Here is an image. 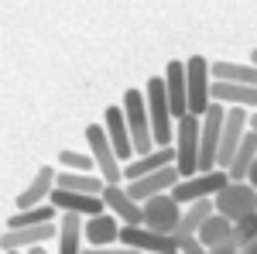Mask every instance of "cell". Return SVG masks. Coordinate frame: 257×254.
<instances>
[{
	"label": "cell",
	"mask_w": 257,
	"mask_h": 254,
	"mask_svg": "<svg viewBox=\"0 0 257 254\" xmlns=\"http://www.w3.org/2000/svg\"><path fill=\"white\" fill-rule=\"evenodd\" d=\"M226 182H230V172H223V168L199 172V176H192V179H182L175 189H172V199H175L178 206H182V203H196V199H213Z\"/></svg>",
	"instance_id": "obj_9"
},
{
	"label": "cell",
	"mask_w": 257,
	"mask_h": 254,
	"mask_svg": "<svg viewBox=\"0 0 257 254\" xmlns=\"http://www.w3.org/2000/svg\"><path fill=\"white\" fill-rule=\"evenodd\" d=\"M243 254H257V240H250V244L243 247Z\"/></svg>",
	"instance_id": "obj_35"
},
{
	"label": "cell",
	"mask_w": 257,
	"mask_h": 254,
	"mask_svg": "<svg viewBox=\"0 0 257 254\" xmlns=\"http://www.w3.org/2000/svg\"><path fill=\"white\" fill-rule=\"evenodd\" d=\"M250 131V114L243 107H226V120H223V134H219V151H216V168H230V161L243 144V137Z\"/></svg>",
	"instance_id": "obj_7"
},
{
	"label": "cell",
	"mask_w": 257,
	"mask_h": 254,
	"mask_svg": "<svg viewBox=\"0 0 257 254\" xmlns=\"http://www.w3.org/2000/svg\"><path fill=\"white\" fill-rule=\"evenodd\" d=\"M120 244L138 247L144 254H182L178 251V237L158 234V230H148V227H120Z\"/></svg>",
	"instance_id": "obj_11"
},
{
	"label": "cell",
	"mask_w": 257,
	"mask_h": 254,
	"mask_svg": "<svg viewBox=\"0 0 257 254\" xmlns=\"http://www.w3.org/2000/svg\"><path fill=\"white\" fill-rule=\"evenodd\" d=\"M250 240H257V213L254 216H243V220H237L233 223V230H230V247H237V251H243Z\"/></svg>",
	"instance_id": "obj_29"
},
{
	"label": "cell",
	"mask_w": 257,
	"mask_h": 254,
	"mask_svg": "<svg viewBox=\"0 0 257 254\" xmlns=\"http://www.w3.org/2000/svg\"><path fill=\"white\" fill-rule=\"evenodd\" d=\"M223 120H226V107L223 103H209V110L202 114V127H199V172H213L216 168Z\"/></svg>",
	"instance_id": "obj_6"
},
{
	"label": "cell",
	"mask_w": 257,
	"mask_h": 254,
	"mask_svg": "<svg viewBox=\"0 0 257 254\" xmlns=\"http://www.w3.org/2000/svg\"><path fill=\"white\" fill-rule=\"evenodd\" d=\"M199 127L202 117H182L175 127V168L182 172V179L199 176Z\"/></svg>",
	"instance_id": "obj_3"
},
{
	"label": "cell",
	"mask_w": 257,
	"mask_h": 254,
	"mask_svg": "<svg viewBox=\"0 0 257 254\" xmlns=\"http://www.w3.org/2000/svg\"><path fill=\"white\" fill-rule=\"evenodd\" d=\"M178 251L182 254H209V247H202L199 237H178Z\"/></svg>",
	"instance_id": "obj_32"
},
{
	"label": "cell",
	"mask_w": 257,
	"mask_h": 254,
	"mask_svg": "<svg viewBox=\"0 0 257 254\" xmlns=\"http://www.w3.org/2000/svg\"><path fill=\"white\" fill-rule=\"evenodd\" d=\"M250 65H257V48H254V52H250Z\"/></svg>",
	"instance_id": "obj_37"
},
{
	"label": "cell",
	"mask_w": 257,
	"mask_h": 254,
	"mask_svg": "<svg viewBox=\"0 0 257 254\" xmlns=\"http://www.w3.org/2000/svg\"><path fill=\"white\" fill-rule=\"evenodd\" d=\"M247 182L257 189V158H254V165H250V172H247Z\"/></svg>",
	"instance_id": "obj_34"
},
{
	"label": "cell",
	"mask_w": 257,
	"mask_h": 254,
	"mask_svg": "<svg viewBox=\"0 0 257 254\" xmlns=\"http://www.w3.org/2000/svg\"><path fill=\"white\" fill-rule=\"evenodd\" d=\"M213 213H216V203H213V199H196V203H189V206L182 210V220H178L175 237H196L199 227H202Z\"/></svg>",
	"instance_id": "obj_22"
},
{
	"label": "cell",
	"mask_w": 257,
	"mask_h": 254,
	"mask_svg": "<svg viewBox=\"0 0 257 254\" xmlns=\"http://www.w3.org/2000/svg\"><path fill=\"white\" fill-rule=\"evenodd\" d=\"M59 213H79V216H99L106 213V203H103V196H86V193H69V189H55L52 199H48Z\"/></svg>",
	"instance_id": "obj_16"
},
{
	"label": "cell",
	"mask_w": 257,
	"mask_h": 254,
	"mask_svg": "<svg viewBox=\"0 0 257 254\" xmlns=\"http://www.w3.org/2000/svg\"><path fill=\"white\" fill-rule=\"evenodd\" d=\"M59 165H62V168H69V172L99 176V168H96V161H93V155H82V151H62V155H59Z\"/></svg>",
	"instance_id": "obj_30"
},
{
	"label": "cell",
	"mask_w": 257,
	"mask_h": 254,
	"mask_svg": "<svg viewBox=\"0 0 257 254\" xmlns=\"http://www.w3.org/2000/svg\"><path fill=\"white\" fill-rule=\"evenodd\" d=\"M168 165H175V148H155L151 155L134 158L131 165H123V182L144 179V176H151V172H161V168H168Z\"/></svg>",
	"instance_id": "obj_21"
},
{
	"label": "cell",
	"mask_w": 257,
	"mask_h": 254,
	"mask_svg": "<svg viewBox=\"0 0 257 254\" xmlns=\"http://www.w3.org/2000/svg\"><path fill=\"white\" fill-rule=\"evenodd\" d=\"M178 182H182V172H178L175 165H168V168H161V172H151V176L144 179H134V182H127L123 189L131 199H138V203H148L151 196H161V193H172Z\"/></svg>",
	"instance_id": "obj_12"
},
{
	"label": "cell",
	"mask_w": 257,
	"mask_h": 254,
	"mask_svg": "<svg viewBox=\"0 0 257 254\" xmlns=\"http://www.w3.org/2000/svg\"><path fill=\"white\" fill-rule=\"evenodd\" d=\"M86 141H89V148H93V161H96L103 182H106V186H123V165H120L117 151H113V144H110V137H106V127H103V124H89V127H86Z\"/></svg>",
	"instance_id": "obj_5"
},
{
	"label": "cell",
	"mask_w": 257,
	"mask_h": 254,
	"mask_svg": "<svg viewBox=\"0 0 257 254\" xmlns=\"http://www.w3.org/2000/svg\"><path fill=\"white\" fill-rule=\"evenodd\" d=\"M141 210H144V223H141V227H148V230H158V234H172V237H175L178 220H182V206H178L175 199H172V193L151 196L148 203H141Z\"/></svg>",
	"instance_id": "obj_10"
},
{
	"label": "cell",
	"mask_w": 257,
	"mask_h": 254,
	"mask_svg": "<svg viewBox=\"0 0 257 254\" xmlns=\"http://www.w3.org/2000/svg\"><path fill=\"white\" fill-rule=\"evenodd\" d=\"M59 210L52 203L35 206V210H18L14 216H7V230H21V227H41V223H55Z\"/></svg>",
	"instance_id": "obj_27"
},
{
	"label": "cell",
	"mask_w": 257,
	"mask_h": 254,
	"mask_svg": "<svg viewBox=\"0 0 257 254\" xmlns=\"http://www.w3.org/2000/svg\"><path fill=\"white\" fill-rule=\"evenodd\" d=\"M82 223H86V216L79 213H62L59 220V254H82Z\"/></svg>",
	"instance_id": "obj_23"
},
{
	"label": "cell",
	"mask_w": 257,
	"mask_h": 254,
	"mask_svg": "<svg viewBox=\"0 0 257 254\" xmlns=\"http://www.w3.org/2000/svg\"><path fill=\"white\" fill-rule=\"evenodd\" d=\"M59 223H41V227H21V230H4L0 244L4 251H31V247H41L48 240L59 237Z\"/></svg>",
	"instance_id": "obj_14"
},
{
	"label": "cell",
	"mask_w": 257,
	"mask_h": 254,
	"mask_svg": "<svg viewBox=\"0 0 257 254\" xmlns=\"http://www.w3.org/2000/svg\"><path fill=\"white\" fill-rule=\"evenodd\" d=\"M103 127H106V137L117 151L120 165H131L134 161V141H131V127H127V114L120 107H106L103 114Z\"/></svg>",
	"instance_id": "obj_13"
},
{
	"label": "cell",
	"mask_w": 257,
	"mask_h": 254,
	"mask_svg": "<svg viewBox=\"0 0 257 254\" xmlns=\"http://www.w3.org/2000/svg\"><path fill=\"white\" fill-rule=\"evenodd\" d=\"M213 203H216L219 216H226L230 223H237L243 216L257 213V189L250 182H226V186L213 196Z\"/></svg>",
	"instance_id": "obj_4"
},
{
	"label": "cell",
	"mask_w": 257,
	"mask_h": 254,
	"mask_svg": "<svg viewBox=\"0 0 257 254\" xmlns=\"http://www.w3.org/2000/svg\"><path fill=\"white\" fill-rule=\"evenodd\" d=\"M257 158V134L254 131H247V137H243V144L237 148V155H233V161H230V182H247V172H250V165H254Z\"/></svg>",
	"instance_id": "obj_26"
},
{
	"label": "cell",
	"mask_w": 257,
	"mask_h": 254,
	"mask_svg": "<svg viewBox=\"0 0 257 254\" xmlns=\"http://www.w3.org/2000/svg\"><path fill=\"white\" fill-rule=\"evenodd\" d=\"M148 117H151V134H155V148H172L175 131H172V103H168V90H165V76L148 79Z\"/></svg>",
	"instance_id": "obj_1"
},
{
	"label": "cell",
	"mask_w": 257,
	"mask_h": 254,
	"mask_svg": "<svg viewBox=\"0 0 257 254\" xmlns=\"http://www.w3.org/2000/svg\"><path fill=\"white\" fill-rule=\"evenodd\" d=\"M230 230H233V223L226 220V216H219V213H213L202 227H199V244L202 247H219V244H226L230 240Z\"/></svg>",
	"instance_id": "obj_28"
},
{
	"label": "cell",
	"mask_w": 257,
	"mask_h": 254,
	"mask_svg": "<svg viewBox=\"0 0 257 254\" xmlns=\"http://www.w3.org/2000/svg\"><path fill=\"white\" fill-rule=\"evenodd\" d=\"M123 114H127V127H131V141H134V155L144 158L155 151V134H151V117H148V100L141 90H127L123 93Z\"/></svg>",
	"instance_id": "obj_2"
},
{
	"label": "cell",
	"mask_w": 257,
	"mask_h": 254,
	"mask_svg": "<svg viewBox=\"0 0 257 254\" xmlns=\"http://www.w3.org/2000/svg\"><path fill=\"white\" fill-rule=\"evenodd\" d=\"M209 100L223 103V107H243V110L250 107V110H257V86H240V82H219V79H213Z\"/></svg>",
	"instance_id": "obj_20"
},
{
	"label": "cell",
	"mask_w": 257,
	"mask_h": 254,
	"mask_svg": "<svg viewBox=\"0 0 257 254\" xmlns=\"http://www.w3.org/2000/svg\"><path fill=\"white\" fill-rule=\"evenodd\" d=\"M209 76L219 79V82L257 86V65H237V62H209Z\"/></svg>",
	"instance_id": "obj_24"
},
{
	"label": "cell",
	"mask_w": 257,
	"mask_h": 254,
	"mask_svg": "<svg viewBox=\"0 0 257 254\" xmlns=\"http://www.w3.org/2000/svg\"><path fill=\"white\" fill-rule=\"evenodd\" d=\"M250 131H254V134H257V110H254V114H250Z\"/></svg>",
	"instance_id": "obj_36"
},
{
	"label": "cell",
	"mask_w": 257,
	"mask_h": 254,
	"mask_svg": "<svg viewBox=\"0 0 257 254\" xmlns=\"http://www.w3.org/2000/svg\"><path fill=\"white\" fill-rule=\"evenodd\" d=\"M4 254H28V251H4Z\"/></svg>",
	"instance_id": "obj_38"
},
{
	"label": "cell",
	"mask_w": 257,
	"mask_h": 254,
	"mask_svg": "<svg viewBox=\"0 0 257 254\" xmlns=\"http://www.w3.org/2000/svg\"><path fill=\"white\" fill-rule=\"evenodd\" d=\"M55 179H59V172L52 168V165H41L38 176H35V182L24 189V193L14 199V206L18 210H35V206H45L48 199H52V193H55Z\"/></svg>",
	"instance_id": "obj_18"
},
{
	"label": "cell",
	"mask_w": 257,
	"mask_h": 254,
	"mask_svg": "<svg viewBox=\"0 0 257 254\" xmlns=\"http://www.w3.org/2000/svg\"><path fill=\"white\" fill-rule=\"evenodd\" d=\"M103 203H106V213H113L120 220V227H141V223H144L141 203L131 199L123 186H106V189H103Z\"/></svg>",
	"instance_id": "obj_15"
},
{
	"label": "cell",
	"mask_w": 257,
	"mask_h": 254,
	"mask_svg": "<svg viewBox=\"0 0 257 254\" xmlns=\"http://www.w3.org/2000/svg\"><path fill=\"white\" fill-rule=\"evenodd\" d=\"M82 237L89 247H113V244H120V220L113 213L89 216L82 223Z\"/></svg>",
	"instance_id": "obj_19"
},
{
	"label": "cell",
	"mask_w": 257,
	"mask_h": 254,
	"mask_svg": "<svg viewBox=\"0 0 257 254\" xmlns=\"http://www.w3.org/2000/svg\"><path fill=\"white\" fill-rule=\"evenodd\" d=\"M55 189L86 193V196H103L106 182H103V176H86V172H62V176L55 179Z\"/></svg>",
	"instance_id": "obj_25"
},
{
	"label": "cell",
	"mask_w": 257,
	"mask_h": 254,
	"mask_svg": "<svg viewBox=\"0 0 257 254\" xmlns=\"http://www.w3.org/2000/svg\"><path fill=\"white\" fill-rule=\"evenodd\" d=\"M185 86H189V114L192 117H202L209 110V86H213V76H209V62L202 55H192L185 62Z\"/></svg>",
	"instance_id": "obj_8"
},
{
	"label": "cell",
	"mask_w": 257,
	"mask_h": 254,
	"mask_svg": "<svg viewBox=\"0 0 257 254\" xmlns=\"http://www.w3.org/2000/svg\"><path fill=\"white\" fill-rule=\"evenodd\" d=\"M165 90H168V103H172V117L182 120L189 117V86H185V62L172 59L165 65Z\"/></svg>",
	"instance_id": "obj_17"
},
{
	"label": "cell",
	"mask_w": 257,
	"mask_h": 254,
	"mask_svg": "<svg viewBox=\"0 0 257 254\" xmlns=\"http://www.w3.org/2000/svg\"><path fill=\"white\" fill-rule=\"evenodd\" d=\"M209 254H243V251L230 247V244H219V247H209Z\"/></svg>",
	"instance_id": "obj_33"
},
{
	"label": "cell",
	"mask_w": 257,
	"mask_h": 254,
	"mask_svg": "<svg viewBox=\"0 0 257 254\" xmlns=\"http://www.w3.org/2000/svg\"><path fill=\"white\" fill-rule=\"evenodd\" d=\"M82 254H144V251H138V247H127V244H113V247H82Z\"/></svg>",
	"instance_id": "obj_31"
}]
</instances>
